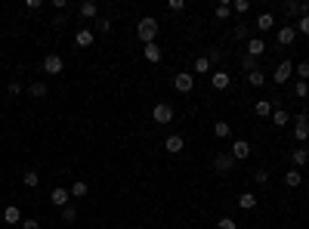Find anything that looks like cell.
<instances>
[{"instance_id": "6da1fadb", "label": "cell", "mask_w": 309, "mask_h": 229, "mask_svg": "<svg viewBox=\"0 0 309 229\" xmlns=\"http://www.w3.org/2000/svg\"><path fill=\"white\" fill-rule=\"evenodd\" d=\"M158 28H161V25H158L155 16H143V19H139V25H136V37L143 40V44H155Z\"/></svg>"}, {"instance_id": "7a4b0ae2", "label": "cell", "mask_w": 309, "mask_h": 229, "mask_svg": "<svg viewBox=\"0 0 309 229\" xmlns=\"http://www.w3.org/2000/svg\"><path fill=\"white\" fill-rule=\"evenodd\" d=\"M291 74H294V62H288V59H281V62L275 65V74H272V81H275V84H278V87H281V84H288V81H291Z\"/></svg>"}, {"instance_id": "3957f363", "label": "cell", "mask_w": 309, "mask_h": 229, "mask_svg": "<svg viewBox=\"0 0 309 229\" xmlns=\"http://www.w3.org/2000/svg\"><path fill=\"white\" fill-rule=\"evenodd\" d=\"M152 118H155V124H170L173 121V106L170 103H158L152 108Z\"/></svg>"}, {"instance_id": "277c9868", "label": "cell", "mask_w": 309, "mask_h": 229, "mask_svg": "<svg viewBox=\"0 0 309 229\" xmlns=\"http://www.w3.org/2000/svg\"><path fill=\"white\" fill-rule=\"evenodd\" d=\"M173 87H177L179 93H192V90H195V74H192V71H179L177 78H173Z\"/></svg>"}, {"instance_id": "5b68a950", "label": "cell", "mask_w": 309, "mask_h": 229, "mask_svg": "<svg viewBox=\"0 0 309 229\" xmlns=\"http://www.w3.org/2000/svg\"><path fill=\"white\" fill-rule=\"evenodd\" d=\"M232 167H235V158H232V152H220V155L213 158V171H216V174H229Z\"/></svg>"}, {"instance_id": "8992f818", "label": "cell", "mask_w": 309, "mask_h": 229, "mask_svg": "<svg viewBox=\"0 0 309 229\" xmlns=\"http://www.w3.org/2000/svg\"><path fill=\"white\" fill-rule=\"evenodd\" d=\"M294 140L297 142H306L309 140V118L306 115H297L294 118Z\"/></svg>"}, {"instance_id": "52a82bcc", "label": "cell", "mask_w": 309, "mask_h": 229, "mask_svg": "<svg viewBox=\"0 0 309 229\" xmlns=\"http://www.w3.org/2000/svg\"><path fill=\"white\" fill-rule=\"evenodd\" d=\"M62 69H65V62H62L59 53L44 56V71H47V74H62Z\"/></svg>"}, {"instance_id": "ba28073f", "label": "cell", "mask_w": 309, "mask_h": 229, "mask_svg": "<svg viewBox=\"0 0 309 229\" xmlns=\"http://www.w3.org/2000/svg\"><path fill=\"white\" fill-rule=\"evenodd\" d=\"M164 149H167V152H170V155H179V152H182V149H186V140H182V137H179V133H170V137H167V140H164Z\"/></svg>"}, {"instance_id": "9c48e42d", "label": "cell", "mask_w": 309, "mask_h": 229, "mask_svg": "<svg viewBox=\"0 0 309 229\" xmlns=\"http://www.w3.org/2000/svg\"><path fill=\"white\" fill-rule=\"evenodd\" d=\"M78 16H81V19H87V22H96L99 19V6L93 3V0H87V3L78 6Z\"/></svg>"}, {"instance_id": "30bf717a", "label": "cell", "mask_w": 309, "mask_h": 229, "mask_svg": "<svg viewBox=\"0 0 309 229\" xmlns=\"http://www.w3.org/2000/svg\"><path fill=\"white\" fill-rule=\"evenodd\" d=\"M49 201H53V208H68V201H71V192L68 189H53L49 192Z\"/></svg>"}, {"instance_id": "8fae6325", "label": "cell", "mask_w": 309, "mask_h": 229, "mask_svg": "<svg viewBox=\"0 0 309 229\" xmlns=\"http://www.w3.org/2000/svg\"><path fill=\"white\" fill-rule=\"evenodd\" d=\"M211 84H213V90H229L232 87V74L229 71H213L211 74Z\"/></svg>"}, {"instance_id": "7c38bea8", "label": "cell", "mask_w": 309, "mask_h": 229, "mask_svg": "<svg viewBox=\"0 0 309 229\" xmlns=\"http://www.w3.org/2000/svg\"><path fill=\"white\" fill-rule=\"evenodd\" d=\"M294 40H297V28H294V25H281V28H278V44L291 47Z\"/></svg>"}, {"instance_id": "4fadbf2b", "label": "cell", "mask_w": 309, "mask_h": 229, "mask_svg": "<svg viewBox=\"0 0 309 229\" xmlns=\"http://www.w3.org/2000/svg\"><path fill=\"white\" fill-rule=\"evenodd\" d=\"M250 155V142L247 140H235V142H232V158H235V161H244Z\"/></svg>"}, {"instance_id": "5bb4252c", "label": "cell", "mask_w": 309, "mask_h": 229, "mask_svg": "<svg viewBox=\"0 0 309 229\" xmlns=\"http://www.w3.org/2000/svg\"><path fill=\"white\" fill-rule=\"evenodd\" d=\"M93 40H96V35H93L90 28H81L78 35H74V44H78V47H83V50H87V47H93Z\"/></svg>"}, {"instance_id": "9a60e30c", "label": "cell", "mask_w": 309, "mask_h": 229, "mask_svg": "<svg viewBox=\"0 0 309 229\" xmlns=\"http://www.w3.org/2000/svg\"><path fill=\"white\" fill-rule=\"evenodd\" d=\"M263 53H266L263 37H250V40H247V56H254V59H257V56H263Z\"/></svg>"}, {"instance_id": "2e32d148", "label": "cell", "mask_w": 309, "mask_h": 229, "mask_svg": "<svg viewBox=\"0 0 309 229\" xmlns=\"http://www.w3.org/2000/svg\"><path fill=\"white\" fill-rule=\"evenodd\" d=\"M300 183H303V171H297V167H291V171L285 174V186H288V189H297Z\"/></svg>"}, {"instance_id": "e0dca14e", "label": "cell", "mask_w": 309, "mask_h": 229, "mask_svg": "<svg viewBox=\"0 0 309 229\" xmlns=\"http://www.w3.org/2000/svg\"><path fill=\"white\" fill-rule=\"evenodd\" d=\"M269 28H275V16L272 13H260L257 16V31H269Z\"/></svg>"}, {"instance_id": "ac0fdd59", "label": "cell", "mask_w": 309, "mask_h": 229, "mask_svg": "<svg viewBox=\"0 0 309 229\" xmlns=\"http://www.w3.org/2000/svg\"><path fill=\"white\" fill-rule=\"evenodd\" d=\"M254 112H257V118H272V103L269 99H257V106H254Z\"/></svg>"}, {"instance_id": "d6986e66", "label": "cell", "mask_w": 309, "mask_h": 229, "mask_svg": "<svg viewBox=\"0 0 309 229\" xmlns=\"http://www.w3.org/2000/svg\"><path fill=\"white\" fill-rule=\"evenodd\" d=\"M68 192H71V198H87V192H90V186L83 183V180H74L68 186Z\"/></svg>"}, {"instance_id": "ffe728a7", "label": "cell", "mask_w": 309, "mask_h": 229, "mask_svg": "<svg viewBox=\"0 0 309 229\" xmlns=\"http://www.w3.org/2000/svg\"><path fill=\"white\" fill-rule=\"evenodd\" d=\"M3 223H6V226H13V223H22V211L16 208V205H10V208L3 211Z\"/></svg>"}, {"instance_id": "44dd1931", "label": "cell", "mask_w": 309, "mask_h": 229, "mask_svg": "<svg viewBox=\"0 0 309 229\" xmlns=\"http://www.w3.org/2000/svg\"><path fill=\"white\" fill-rule=\"evenodd\" d=\"M143 56L148 59V62L158 65V62H161V47H158V44H146V47H143Z\"/></svg>"}, {"instance_id": "7402d4cb", "label": "cell", "mask_w": 309, "mask_h": 229, "mask_svg": "<svg viewBox=\"0 0 309 229\" xmlns=\"http://www.w3.org/2000/svg\"><path fill=\"white\" fill-rule=\"evenodd\" d=\"M238 208H241V211H254V208H257L254 192H241V195H238Z\"/></svg>"}, {"instance_id": "603a6c76", "label": "cell", "mask_w": 309, "mask_h": 229, "mask_svg": "<svg viewBox=\"0 0 309 229\" xmlns=\"http://www.w3.org/2000/svg\"><path fill=\"white\" fill-rule=\"evenodd\" d=\"M291 161H294V167L300 171V167L309 161V149H294V152H291Z\"/></svg>"}, {"instance_id": "cb8c5ba5", "label": "cell", "mask_w": 309, "mask_h": 229, "mask_svg": "<svg viewBox=\"0 0 309 229\" xmlns=\"http://www.w3.org/2000/svg\"><path fill=\"white\" fill-rule=\"evenodd\" d=\"M272 124L275 127H288L291 124V115L285 112V108H275V112H272Z\"/></svg>"}, {"instance_id": "d4e9b609", "label": "cell", "mask_w": 309, "mask_h": 229, "mask_svg": "<svg viewBox=\"0 0 309 229\" xmlns=\"http://www.w3.org/2000/svg\"><path fill=\"white\" fill-rule=\"evenodd\" d=\"M192 71H195V74H207V71H211V59H207V56H198L195 65H192Z\"/></svg>"}, {"instance_id": "484cf974", "label": "cell", "mask_w": 309, "mask_h": 229, "mask_svg": "<svg viewBox=\"0 0 309 229\" xmlns=\"http://www.w3.org/2000/svg\"><path fill=\"white\" fill-rule=\"evenodd\" d=\"M247 84H250V87H263V84H266V74H263L260 69L247 71Z\"/></svg>"}, {"instance_id": "4316f807", "label": "cell", "mask_w": 309, "mask_h": 229, "mask_svg": "<svg viewBox=\"0 0 309 229\" xmlns=\"http://www.w3.org/2000/svg\"><path fill=\"white\" fill-rule=\"evenodd\" d=\"M28 93H31L34 99H44V96H47V84H44V81H31Z\"/></svg>"}, {"instance_id": "83f0119b", "label": "cell", "mask_w": 309, "mask_h": 229, "mask_svg": "<svg viewBox=\"0 0 309 229\" xmlns=\"http://www.w3.org/2000/svg\"><path fill=\"white\" fill-rule=\"evenodd\" d=\"M232 37H235V40H250V28L241 22V25H235V28H232Z\"/></svg>"}, {"instance_id": "f1b7e54d", "label": "cell", "mask_w": 309, "mask_h": 229, "mask_svg": "<svg viewBox=\"0 0 309 229\" xmlns=\"http://www.w3.org/2000/svg\"><path fill=\"white\" fill-rule=\"evenodd\" d=\"M22 183L28 186V189H34V186L40 183V174H37V171H25V174H22Z\"/></svg>"}, {"instance_id": "f546056e", "label": "cell", "mask_w": 309, "mask_h": 229, "mask_svg": "<svg viewBox=\"0 0 309 229\" xmlns=\"http://www.w3.org/2000/svg\"><path fill=\"white\" fill-rule=\"evenodd\" d=\"M229 16H232V3H229V0H223V3L216 6V19H220V22H226Z\"/></svg>"}, {"instance_id": "4dcf8cb0", "label": "cell", "mask_w": 309, "mask_h": 229, "mask_svg": "<svg viewBox=\"0 0 309 229\" xmlns=\"http://www.w3.org/2000/svg\"><path fill=\"white\" fill-rule=\"evenodd\" d=\"M294 71H297V81H306L309 84V62H306V59L300 65H294Z\"/></svg>"}, {"instance_id": "1f68e13d", "label": "cell", "mask_w": 309, "mask_h": 229, "mask_svg": "<svg viewBox=\"0 0 309 229\" xmlns=\"http://www.w3.org/2000/svg\"><path fill=\"white\" fill-rule=\"evenodd\" d=\"M213 133H216V137H220V140H226L229 133H232V127H229L226 121H216V124H213Z\"/></svg>"}, {"instance_id": "d6a6232c", "label": "cell", "mask_w": 309, "mask_h": 229, "mask_svg": "<svg viewBox=\"0 0 309 229\" xmlns=\"http://www.w3.org/2000/svg\"><path fill=\"white\" fill-rule=\"evenodd\" d=\"M78 220V208L68 205V208H62V223H74Z\"/></svg>"}, {"instance_id": "836d02e7", "label": "cell", "mask_w": 309, "mask_h": 229, "mask_svg": "<svg viewBox=\"0 0 309 229\" xmlns=\"http://www.w3.org/2000/svg\"><path fill=\"white\" fill-rule=\"evenodd\" d=\"M294 96H297V99H306V96H309V84H306V81H297V84H294Z\"/></svg>"}, {"instance_id": "e575fe53", "label": "cell", "mask_w": 309, "mask_h": 229, "mask_svg": "<svg viewBox=\"0 0 309 229\" xmlns=\"http://www.w3.org/2000/svg\"><path fill=\"white\" fill-rule=\"evenodd\" d=\"M294 28H297V35H306V37H309V16H300Z\"/></svg>"}, {"instance_id": "d590c367", "label": "cell", "mask_w": 309, "mask_h": 229, "mask_svg": "<svg viewBox=\"0 0 309 229\" xmlns=\"http://www.w3.org/2000/svg\"><path fill=\"white\" fill-rule=\"evenodd\" d=\"M216 229H238V223L232 217H220V220H216Z\"/></svg>"}, {"instance_id": "8d00e7d4", "label": "cell", "mask_w": 309, "mask_h": 229, "mask_svg": "<svg viewBox=\"0 0 309 229\" xmlns=\"http://www.w3.org/2000/svg\"><path fill=\"white\" fill-rule=\"evenodd\" d=\"M241 65H244V71H254V69H257V59L244 53V56H241Z\"/></svg>"}, {"instance_id": "74e56055", "label": "cell", "mask_w": 309, "mask_h": 229, "mask_svg": "<svg viewBox=\"0 0 309 229\" xmlns=\"http://www.w3.org/2000/svg\"><path fill=\"white\" fill-rule=\"evenodd\" d=\"M96 31H99V35H108V31H112V22H108V19H96Z\"/></svg>"}, {"instance_id": "f35d334b", "label": "cell", "mask_w": 309, "mask_h": 229, "mask_svg": "<svg viewBox=\"0 0 309 229\" xmlns=\"http://www.w3.org/2000/svg\"><path fill=\"white\" fill-rule=\"evenodd\" d=\"M167 10H170V13H182V10H186V0H170Z\"/></svg>"}, {"instance_id": "ab89813d", "label": "cell", "mask_w": 309, "mask_h": 229, "mask_svg": "<svg viewBox=\"0 0 309 229\" xmlns=\"http://www.w3.org/2000/svg\"><path fill=\"white\" fill-rule=\"evenodd\" d=\"M247 10H250L247 0H235V3H232V13H247Z\"/></svg>"}, {"instance_id": "60d3db41", "label": "cell", "mask_w": 309, "mask_h": 229, "mask_svg": "<svg viewBox=\"0 0 309 229\" xmlns=\"http://www.w3.org/2000/svg\"><path fill=\"white\" fill-rule=\"evenodd\" d=\"M254 180L260 183V186H263V183H269V171H263V167H260V171H254Z\"/></svg>"}, {"instance_id": "b9f144b4", "label": "cell", "mask_w": 309, "mask_h": 229, "mask_svg": "<svg viewBox=\"0 0 309 229\" xmlns=\"http://www.w3.org/2000/svg\"><path fill=\"white\" fill-rule=\"evenodd\" d=\"M6 90H10V96H19V93H22V84H19V81H10V87H6Z\"/></svg>"}, {"instance_id": "7bdbcfd3", "label": "cell", "mask_w": 309, "mask_h": 229, "mask_svg": "<svg viewBox=\"0 0 309 229\" xmlns=\"http://www.w3.org/2000/svg\"><path fill=\"white\" fill-rule=\"evenodd\" d=\"M22 229H40V223H37V220H31V217H28V220H22Z\"/></svg>"}, {"instance_id": "ee69618b", "label": "cell", "mask_w": 309, "mask_h": 229, "mask_svg": "<svg viewBox=\"0 0 309 229\" xmlns=\"http://www.w3.org/2000/svg\"><path fill=\"white\" fill-rule=\"evenodd\" d=\"M207 59H211V65H213V62H220V59H223V53H220V50H211V53H207Z\"/></svg>"}, {"instance_id": "f6af8a7d", "label": "cell", "mask_w": 309, "mask_h": 229, "mask_svg": "<svg viewBox=\"0 0 309 229\" xmlns=\"http://www.w3.org/2000/svg\"><path fill=\"white\" fill-rule=\"evenodd\" d=\"M25 6H28V10H40L44 3H40V0H25Z\"/></svg>"}, {"instance_id": "bcb514c9", "label": "cell", "mask_w": 309, "mask_h": 229, "mask_svg": "<svg viewBox=\"0 0 309 229\" xmlns=\"http://www.w3.org/2000/svg\"><path fill=\"white\" fill-rule=\"evenodd\" d=\"M6 229H10V226H6Z\"/></svg>"}]
</instances>
